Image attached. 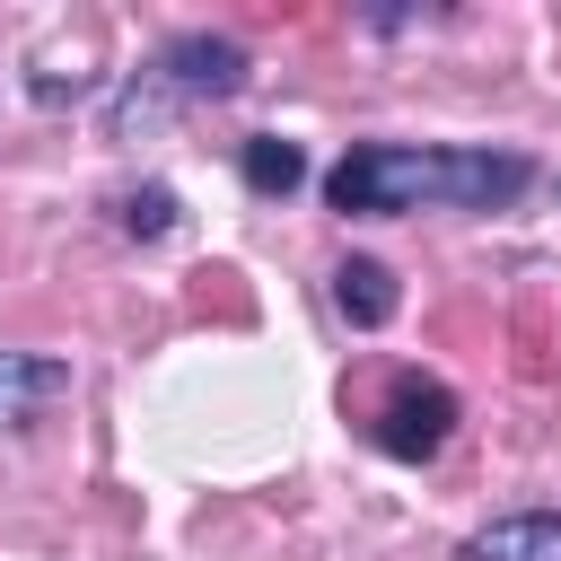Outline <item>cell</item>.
Listing matches in <instances>:
<instances>
[{"label": "cell", "instance_id": "ba28073f", "mask_svg": "<svg viewBox=\"0 0 561 561\" xmlns=\"http://www.w3.org/2000/svg\"><path fill=\"white\" fill-rule=\"evenodd\" d=\"M114 219H123V237H167L175 228V193L167 184H140V193L114 202Z\"/></svg>", "mask_w": 561, "mask_h": 561}, {"label": "cell", "instance_id": "277c9868", "mask_svg": "<svg viewBox=\"0 0 561 561\" xmlns=\"http://www.w3.org/2000/svg\"><path fill=\"white\" fill-rule=\"evenodd\" d=\"M456 561H561V508H508L456 543Z\"/></svg>", "mask_w": 561, "mask_h": 561}, {"label": "cell", "instance_id": "3957f363", "mask_svg": "<svg viewBox=\"0 0 561 561\" xmlns=\"http://www.w3.org/2000/svg\"><path fill=\"white\" fill-rule=\"evenodd\" d=\"M158 96H237L245 88V44L237 35H210V26H184V35H167L158 44V61L140 70Z\"/></svg>", "mask_w": 561, "mask_h": 561}, {"label": "cell", "instance_id": "5b68a950", "mask_svg": "<svg viewBox=\"0 0 561 561\" xmlns=\"http://www.w3.org/2000/svg\"><path fill=\"white\" fill-rule=\"evenodd\" d=\"M70 394V359H44V351H0V430H26L44 421V403Z\"/></svg>", "mask_w": 561, "mask_h": 561}, {"label": "cell", "instance_id": "8992f818", "mask_svg": "<svg viewBox=\"0 0 561 561\" xmlns=\"http://www.w3.org/2000/svg\"><path fill=\"white\" fill-rule=\"evenodd\" d=\"M333 307H342L359 333H377V324L394 316V272H386L377 254H342V263H333Z\"/></svg>", "mask_w": 561, "mask_h": 561}, {"label": "cell", "instance_id": "52a82bcc", "mask_svg": "<svg viewBox=\"0 0 561 561\" xmlns=\"http://www.w3.org/2000/svg\"><path fill=\"white\" fill-rule=\"evenodd\" d=\"M237 175H245L263 202H289V193L307 184V149L280 140V131H254V140H237Z\"/></svg>", "mask_w": 561, "mask_h": 561}, {"label": "cell", "instance_id": "7a4b0ae2", "mask_svg": "<svg viewBox=\"0 0 561 561\" xmlns=\"http://www.w3.org/2000/svg\"><path fill=\"white\" fill-rule=\"evenodd\" d=\"M456 421H465L456 386H438V377H421V368H394L386 394H377V412H368V438H377V456H394V465H430V456L456 438Z\"/></svg>", "mask_w": 561, "mask_h": 561}, {"label": "cell", "instance_id": "6da1fadb", "mask_svg": "<svg viewBox=\"0 0 561 561\" xmlns=\"http://www.w3.org/2000/svg\"><path fill=\"white\" fill-rule=\"evenodd\" d=\"M535 184L517 149H421V140H359L324 167V202L342 219H403V210H508Z\"/></svg>", "mask_w": 561, "mask_h": 561}]
</instances>
